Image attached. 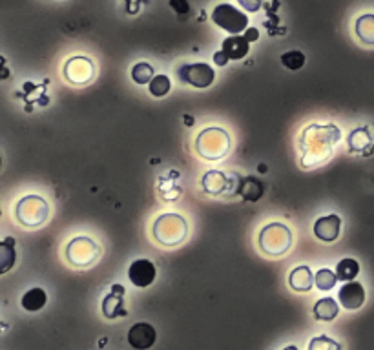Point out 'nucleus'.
<instances>
[{"instance_id": "f257e3e1", "label": "nucleus", "mask_w": 374, "mask_h": 350, "mask_svg": "<svg viewBox=\"0 0 374 350\" xmlns=\"http://www.w3.org/2000/svg\"><path fill=\"white\" fill-rule=\"evenodd\" d=\"M341 137L338 126L332 124H313L304 130L299 137V150H301V165L316 166L325 162L332 155V148L336 146Z\"/></svg>"}, {"instance_id": "f03ea898", "label": "nucleus", "mask_w": 374, "mask_h": 350, "mask_svg": "<svg viewBox=\"0 0 374 350\" xmlns=\"http://www.w3.org/2000/svg\"><path fill=\"white\" fill-rule=\"evenodd\" d=\"M152 232L157 243H161L166 248H174L188 236V222L179 213H163L154 222Z\"/></svg>"}, {"instance_id": "7ed1b4c3", "label": "nucleus", "mask_w": 374, "mask_h": 350, "mask_svg": "<svg viewBox=\"0 0 374 350\" xmlns=\"http://www.w3.org/2000/svg\"><path fill=\"white\" fill-rule=\"evenodd\" d=\"M292 232L283 222H270L260 232V248L267 256L280 257L290 250Z\"/></svg>"}, {"instance_id": "20e7f679", "label": "nucleus", "mask_w": 374, "mask_h": 350, "mask_svg": "<svg viewBox=\"0 0 374 350\" xmlns=\"http://www.w3.org/2000/svg\"><path fill=\"white\" fill-rule=\"evenodd\" d=\"M195 150L207 161H219L230 150V135L223 128H207L195 139Z\"/></svg>"}, {"instance_id": "39448f33", "label": "nucleus", "mask_w": 374, "mask_h": 350, "mask_svg": "<svg viewBox=\"0 0 374 350\" xmlns=\"http://www.w3.org/2000/svg\"><path fill=\"white\" fill-rule=\"evenodd\" d=\"M50 213L46 199L38 195H26L15 204V219L26 228H37L44 225Z\"/></svg>"}, {"instance_id": "423d86ee", "label": "nucleus", "mask_w": 374, "mask_h": 350, "mask_svg": "<svg viewBox=\"0 0 374 350\" xmlns=\"http://www.w3.org/2000/svg\"><path fill=\"white\" fill-rule=\"evenodd\" d=\"M212 20L216 26L228 31L230 35H239L248 28V15L234 8L232 4H219L212 11Z\"/></svg>"}, {"instance_id": "0eeeda50", "label": "nucleus", "mask_w": 374, "mask_h": 350, "mask_svg": "<svg viewBox=\"0 0 374 350\" xmlns=\"http://www.w3.org/2000/svg\"><path fill=\"white\" fill-rule=\"evenodd\" d=\"M99 245L90 237H75L66 248V257L73 266H90L99 259Z\"/></svg>"}, {"instance_id": "6e6552de", "label": "nucleus", "mask_w": 374, "mask_h": 350, "mask_svg": "<svg viewBox=\"0 0 374 350\" xmlns=\"http://www.w3.org/2000/svg\"><path fill=\"white\" fill-rule=\"evenodd\" d=\"M177 77H179L181 82L185 84L194 86L199 90H204L212 86L214 79H216V73H214L212 68L204 62H195V64H183V66L177 68Z\"/></svg>"}, {"instance_id": "1a4fd4ad", "label": "nucleus", "mask_w": 374, "mask_h": 350, "mask_svg": "<svg viewBox=\"0 0 374 350\" xmlns=\"http://www.w3.org/2000/svg\"><path fill=\"white\" fill-rule=\"evenodd\" d=\"M237 177H239L237 174L227 175L223 172L210 170L203 175L201 185L209 195H232L236 194Z\"/></svg>"}, {"instance_id": "9d476101", "label": "nucleus", "mask_w": 374, "mask_h": 350, "mask_svg": "<svg viewBox=\"0 0 374 350\" xmlns=\"http://www.w3.org/2000/svg\"><path fill=\"white\" fill-rule=\"evenodd\" d=\"M64 77L66 81L75 86H84L94 79V62L88 57H71L64 64Z\"/></svg>"}, {"instance_id": "9b49d317", "label": "nucleus", "mask_w": 374, "mask_h": 350, "mask_svg": "<svg viewBox=\"0 0 374 350\" xmlns=\"http://www.w3.org/2000/svg\"><path fill=\"white\" fill-rule=\"evenodd\" d=\"M156 266L150 259H137L133 261L132 266L128 268V280L137 289H147L156 281Z\"/></svg>"}, {"instance_id": "f8f14e48", "label": "nucleus", "mask_w": 374, "mask_h": 350, "mask_svg": "<svg viewBox=\"0 0 374 350\" xmlns=\"http://www.w3.org/2000/svg\"><path fill=\"white\" fill-rule=\"evenodd\" d=\"M157 340L156 328L150 323H135L128 330V343L135 350H148L152 349Z\"/></svg>"}, {"instance_id": "ddd939ff", "label": "nucleus", "mask_w": 374, "mask_h": 350, "mask_svg": "<svg viewBox=\"0 0 374 350\" xmlns=\"http://www.w3.org/2000/svg\"><path fill=\"white\" fill-rule=\"evenodd\" d=\"M340 305L347 310H358L365 303V289L358 281H347L338 294Z\"/></svg>"}, {"instance_id": "4468645a", "label": "nucleus", "mask_w": 374, "mask_h": 350, "mask_svg": "<svg viewBox=\"0 0 374 350\" xmlns=\"http://www.w3.org/2000/svg\"><path fill=\"white\" fill-rule=\"evenodd\" d=\"M341 230V219L338 218L336 213L332 215H325L320 218L314 222V236L323 243H334L340 237Z\"/></svg>"}, {"instance_id": "2eb2a0df", "label": "nucleus", "mask_w": 374, "mask_h": 350, "mask_svg": "<svg viewBox=\"0 0 374 350\" xmlns=\"http://www.w3.org/2000/svg\"><path fill=\"white\" fill-rule=\"evenodd\" d=\"M124 296V287L123 284H114L112 287V292L103 299V314H105L108 319H115V317L126 316V308L123 303Z\"/></svg>"}, {"instance_id": "dca6fc26", "label": "nucleus", "mask_w": 374, "mask_h": 350, "mask_svg": "<svg viewBox=\"0 0 374 350\" xmlns=\"http://www.w3.org/2000/svg\"><path fill=\"white\" fill-rule=\"evenodd\" d=\"M265 192V186L256 177H237V186H236V194L243 195L245 201L248 203H256L260 201L261 195Z\"/></svg>"}, {"instance_id": "f3484780", "label": "nucleus", "mask_w": 374, "mask_h": 350, "mask_svg": "<svg viewBox=\"0 0 374 350\" xmlns=\"http://www.w3.org/2000/svg\"><path fill=\"white\" fill-rule=\"evenodd\" d=\"M221 50L230 61H241V59H245L246 55H248V52H250V43H248L245 37L232 35V37L223 40Z\"/></svg>"}, {"instance_id": "a211bd4d", "label": "nucleus", "mask_w": 374, "mask_h": 350, "mask_svg": "<svg viewBox=\"0 0 374 350\" xmlns=\"http://www.w3.org/2000/svg\"><path fill=\"white\" fill-rule=\"evenodd\" d=\"M289 284L290 289L296 290V292H308V290L313 289V284H316V281H314V275L313 272H311V268L301 265L296 266V268L290 272Z\"/></svg>"}, {"instance_id": "6ab92c4d", "label": "nucleus", "mask_w": 374, "mask_h": 350, "mask_svg": "<svg viewBox=\"0 0 374 350\" xmlns=\"http://www.w3.org/2000/svg\"><path fill=\"white\" fill-rule=\"evenodd\" d=\"M356 37L360 38V43L365 46H374V15L365 13L356 19L354 24Z\"/></svg>"}, {"instance_id": "aec40b11", "label": "nucleus", "mask_w": 374, "mask_h": 350, "mask_svg": "<svg viewBox=\"0 0 374 350\" xmlns=\"http://www.w3.org/2000/svg\"><path fill=\"white\" fill-rule=\"evenodd\" d=\"M340 314V305L336 303V299L323 298L314 305V317L320 321H332L336 319Z\"/></svg>"}, {"instance_id": "412c9836", "label": "nucleus", "mask_w": 374, "mask_h": 350, "mask_svg": "<svg viewBox=\"0 0 374 350\" xmlns=\"http://www.w3.org/2000/svg\"><path fill=\"white\" fill-rule=\"evenodd\" d=\"M46 301L47 296L43 289H29L28 292L24 294L22 299H20V305L28 312H38L40 308H44Z\"/></svg>"}, {"instance_id": "4be33fe9", "label": "nucleus", "mask_w": 374, "mask_h": 350, "mask_svg": "<svg viewBox=\"0 0 374 350\" xmlns=\"http://www.w3.org/2000/svg\"><path fill=\"white\" fill-rule=\"evenodd\" d=\"M17 261V252H15V239L13 237H6L2 245H0V274L10 272L11 266Z\"/></svg>"}, {"instance_id": "5701e85b", "label": "nucleus", "mask_w": 374, "mask_h": 350, "mask_svg": "<svg viewBox=\"0 0 374 350\" xmlns=\"http://www.w3.org/2000/svg\"><path fill=\"white\" fill-rule=\"evenodd\" d=\"M360 274V265L358 261L352 259V257H345L341 259L336 266V275L340 281H354L356 275Z\"/></svg>"}, {"instance_id": "b1692460", "label": "nucleus", "mask_w": 374, "mask_h": 350, "mask_svg": "<svg viewBox=\"0 0 374 350\" xmlns=\"http://www.w3.org/2000/svg\"><path fill=\"white\" fill-rule=\"evenodd\" d=\"M371 133L367 128H356L354 132L349 135V150L351 152H365V148L371 146Z\"/></svg>"}, {"instance_id": "393cba45", "label": "nucleus", "mask_w": 374, "mask_h": 350, "mask_svg": "<svg viewBox=\"0 0 374 350\" xmlns=\"http://www.w3.org/2000/svg\"><path fill=\"white\" fill-rule=\"evenodd\" d=\"M154 68L150 66V64H147V62H137L135 66L132 68V81L135 82V84H150L154 79Z\"/></svg>"}, {"instance_id": "a878e982", "label": "nucleus", "mask_w": 374, "mask_h": 350, "mask_svg": "<svg viewBox=\"0 0 374 350\" xmlns=\"http://www.w3.org/2000/svg\"><path fill=\"white\" fill-rule=\"evenodd\" d=\"M148 90H150V93H152L154 97L161 99V97L170 93V90H172L170 79H168L166 75H156L152 79V82L148 84Z\"/></svg>"}, {"instance_id": "bb28decb", "label": "nucleus", "mask_w": 374, "mask_h": 350, "mask_svg": "<svg viewBox=\"0 0 374 350\" xmlns=\"http://www.w3.org/2000/svg\"><path fill=\"white\" fill-rule=\"evenodd\" d=\"M314 281H316V287L320 290H332L334 287H336V281L338 280V275L332 272V270L329 268H322V270H317V274L314 275Z\"/></svg>"}, {"instance_id": "cd10ccee", "label": "nucleus", "mask_w": 374, "mask_h": 350, "mask_svg": "<svg viewBox=\"0 0 374 350\" xmlns=\"http://www.w3.org/2000/svg\"><path fill=\"white\" fill-rule=\"evenodd\" d=\"M305 55L301 52H287L281 55V64H283L287 70L298 71L305 66Z\"/></svg>"}, {"instance_id": "c85d7f7f", "label": "nucleus", "mask_w": 374, "mask_h": 350, "mask_svg": "<svg viewBox=\"0 0 374 350\" xmlns=\"http://www.w3.org/2000/svg\"><path fill=\"white\" fill-rule=\"evenodd\" d=\"M308 350H341V345L334 340H331L329 336H323L322 334V336H316L311 340Z\"/></svg>"}, {"instance_id": "c756f323", "label": "nucleus", "mask_w": 374, "mask_h": 350, "mask_svg": "<svg viewBox=\"0 0 374 350\" xmlns=\"http://www.w3.org/2000/svg\"><path fill=\"white\" fill-rule=\"evenodd\" d=\"M170 8L177 15H188L190 13V2L188 0H170Z\"/></svg>"}, {"instance_id": "7c9ffc66", "label": "nucleus", "mask_w": 374, "mask_h": 350, "mask_svg": "<svg viewBox=\"0 0 374 350\" xmlns=\"http://www.w3.org/2000/svg\"><path fill=\"white\" fill-rule=\"evenodd\" d=\"M239 6H241L243 10L248 11V13H256V11L261 10V6H263V0H237Z\"/></svg>"}, {"instance_id": "2f4dec72", "label": "nucleus", "mask_w": 374, "mask_h": 350, "mask_svg": "<svg viewBox=\"0 0 374 350\" xmlns=\"http://www.w3.org/2000/svg\"><path fill=\"white\" fill-rule=\"evenodd\" d=\"M228 61H230V59H228L227 55H225V52H223V50H221V52L214 53V62H216L218 66H227Z\"/></svg>"}, {"instance_id": "473e14b6", "label": "nucleus", "mask_w": 374, "mask_h": 350, "mask_svg": "<svg viewBox=\"0 0 374 350\" xmlns=\"http://www.w3.org/2000/svg\"><path fill=\"white\" fill-rule=\"evenodd\" d=\"M243 37H245L248 43H254V40H257V38H260V31H257L256 28H246L245 35H243Z\"/></svg>"}, {"instance_id": "72a5a7b5", "label": "nucleus", "mask_w": 374, "mask_h": 350, "mask_svg": "<svg viewBox=\"0 0 374 350\" xmlns=\"http://www.w3.org/2000/svg\"><path fill=\"white\" fill-rule=\"evenodd\" d=\"M283 350H298V347L290 345V347H287V349H283Z\"/></svg>"}]
</instances>
